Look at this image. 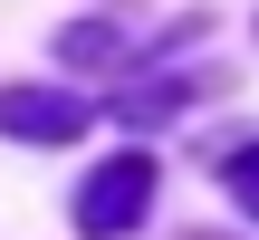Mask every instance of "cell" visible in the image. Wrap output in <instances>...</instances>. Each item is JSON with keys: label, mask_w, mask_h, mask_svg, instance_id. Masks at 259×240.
Here are the masks:
<instances>
[{"label": "cell", "mask_w": 259, "mask_h": 240, "mask_svg": "<svg viewBox=\"0 0 259 240\" xmlns=\"http://www.w3.org/2000/svg\"><path fill=\"white\" fill-rule=\"evenodd\" d=\"M144 202H154V154H115V164L87 173V192H77V231H87V240H115V231L144 221Z\"/></svg>", "instance_id": "1"}, {"label": "cell", "mask_w": 259, "mask_h": 240, "mask_svg": "<svg viewBox=\"0 0 259 240\" xmlns=\"http://www.w3.org/2000/svg\"><path fill=\"white\" fill-rule=\"evenodd\" d=\"M0 135H19V144H67V135H87V106L58 96V87H10V96H0Z\"/></svg>", "instance_id": "2"}, {"label": "cell", "mask_w": 259, "mask_h": 240, "mask_svg": "<svg viewBox=\"0 0 259 240\" xmlns=\"http://www.w3.org/2000/svg\"><path fill=\"white\" fill-rule=\"evenodd\" d=\"M221 183H231V202H240V212L259 221V144H240V154L221 164Z\"/></svg>", "instance_id": "3"}]
</instances>
